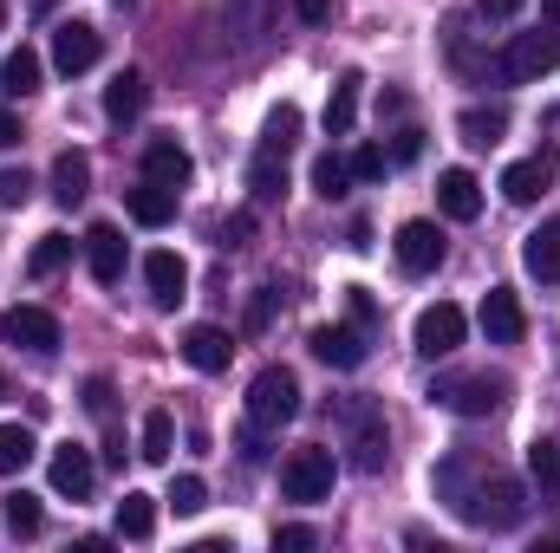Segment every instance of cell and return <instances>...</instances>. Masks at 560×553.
Instances as JSON below:
<instances>
[{
    "mask_svg": "<svg viewBox=\"0 0 560 553\" xmlns=\"http://www.w3.org/2000/svg\"><path fill=\"white\" fill-rule=\"evenodd\" d=\"M85 261H92V280L98 286H118L125 280V235L112 222H92L85 228Z\"/></svg>",
    "mask_w": 560,
    "mask_h": 553,
    "instance_id": "15",
    "label": "cell"
},
{
    "mask_svg": "<svg viewBox=\"0 0 560 553\" xmlns=\"http://www.w3.org/2000/svg\"><path fill=\"white\" fill-rule=\"evenodd\" d=\"M0 398H7V378H0Z\"/></svg>",
    "mask_w": 560,
    "mask_h": 553,
    "instance_id": "50",
    "label": "cell"
},
{
    "mask_svg": "<svg viewBox=\"0 0 560 553\" xmlns=\"http://www.w3.org/2000/svg\"><path fill=\"white\" fill-rule=\"evenodd\" d=\"M33 196V176L26 169H0V209H26Z\"/></svg>",
    "mask_w": 560,
    "mask_h": 553,
    "instance_id": "38",
    "label": "cell"
},
{
    "mask_svg": "<svg viewBox=\"0 0 560 553\" xmlns=\"http://www.w3.org/2000/svg\"><path fill=\"white\" fill-rule=\"evenodd\" d=\"M66 261H72V235H59V228H52V235H39V248H33V261H26V268H33V280H46V274H59Z\"/></svg>",
    "mask_w": 560,
    "mask_h": 553,
    "instance_id": "33",
    "label": "cell"
},
{
    "mask_svg": "<svg viewBox=\"0 0 560 553\" xmlns=\"http://www.w3.org/2000/svg\"><path fill=\"white\" fill-rule=\"evenodd\" d=\"M248 242H255V209H235L222 222V248H248Z\"/></svg>",
    "mask_w": 560,
    "mask_h": 553,
    "instance_id": "40",
    "label": "cell"
},
{
    "mask_svg": "<svg viewBox=\"0 0 560 553\" xmlns=\"http://www.w3.org/2000/svg\"><path fill=\"white\" fill-rule=\"evenodd\" d=\"M359 92H365L359 72H339V79H332V98H326V138H352V125H359Z\"/></svg>",
    "mask_w": 560,
    "mask_h": 553,
    "instance_id": "22",
    "label": "cell"
},
{
    "mask_svg": "<svg viewBox=\"0 0 560 553\" xmlns=\"http://www.w3.org/2000/svg\"><path fill=\"white\" fill-rule=\"evenodd\" d=\"M143 111V72H118L112 85H105V118L112 125H131Z\"/></svg>",
    "mask_w": 560,
    "mask_h": 553,
    "instance_id": "27",
    "label": "cell"
},
{
    "mask_svg": "<svg viewBox=\"0 0 560 553\" xmlns=\"http://www.w3.org/2000/svg\"><path fill=\"white\" fill-rule=\"evenodd\" d=\"M52 7H59V0H33V13H39V20H46V13H52Z\"/></svg>",
    "mask_w": 560,
    "mask_h": 553,
    "instance_id": "49",
    "label": "cell"
},
{
    "mask_svg": "<svg viewBox=\"0 0 560 553\" xmlns=\"http://www.w3.org/2000/svg\"><path fill=\"white\" fill-rule=\"evenodd\" d=\"M522 7H528V0H476V13H482V20H515Z\"/></svg>",
    "mask_w": 560,
    "mask_h": 553,
    "instance_id": "45",
    "label": "cell"
},
{
    "mask_svg": "<svg viewBox=\"0 0 560 553\" xmlns=\"http://www.w3.org/2000/svg\"><path fill=\"white\" fill-rule=\"evenodd\" d=\"M275 306H280L275 286H255V299H248V332H268V326H275Z\"/></svg>",
    "mask_w": 560,
    "mask_h": 553,
    "instance_id": "39",
    "label": "cell"
},
{
    "mask_svg": "<svg viewBox=\"0 0 560 553\" xmlns=\"http://www.w3.org/2000/svg\"><path fill=\"white\" fill-rule=\"evenodd\" d=\"M541 13H548V26H560V0H541Z\"/></svg>",
    "mask_w": 560,
    "mask_h": 553,
    "instance_id": "48",
    "label": "cell"
},
{
    "mask_svg": "<svg viewBox=\"0 0 560 553\" xmlns=\"http://www.w3.org/2000/svg\"><path fill=\"white\" fill-rule=\"evenodd\" d=\"M456 131H463L469 150H495V143L509 138V111H502V105H469V111L456 118Z\"/></svg>",
    "mask_w": 560,
    "mask_h": 553,
    "instance_id": "24",
    "label": "cell"
},
{
    "mask_svg": "<svg viewBox=\"0 0 560 553\" xmlns=\"http://www.w3.org/2000/svg\"><path fill=\"white\" fill-rule=\"evenodd\" d=\"M548 183H555V156H548V150H541V156H522V163H509V169H502V196H509L515 209L541 202V196H548Z\"/></svg>",
    "mask_w": 560,
    "mask_h": 553,
    "instance_id": "14",
    "label": "cell"
},
{
    "mask_svg": "<svg viewBox=\"0 0 560 553\" xmlns=\"http://www.w3.org/2000/svg\"><path fill=\"white\" fill-rule=\"evenodd\" d=\"M313 189H319V196H326V202H339V196H346V189H352V163H346V156H332V150H326V156H319V163H313Z\"/></svg>",
    "mask_w": 560,
    "mask_h": 553,
    "instance_id": "31",
    "label": "cell"
},
{
    "mask_svg": "<svg viewBox=\"0 0 560 553\" xmlns=\"http://www.w3.org/2000/svg\"><path fill=\"white\" fill-rule=\"evenodd\" d=\"M555 66H560V33L555 26L515 33V39L502 46V79H509V85H535V79H548Z\"/></svg>",
    "mask_w": 560,
    "mask_h": 553,
    "instance_id": "6",
    "label": "cell"
},
{
    "mask_svg": "<svg viewBox=\"0 0 560 553\" xmlns=\"http://www.w3.org/2000/svg\"><path fill=\"white\" fill-rule=\"evenodd\" d=\"M293 416H300V378H293L287 365L255 372V385H248V423L280 430V423H293Z\"/></svg>",
    "mask_w": 560,
    "mask_h": 553,
    "instance_id": "5",
    "label": "cell"
},
{
    "mask_svg": "<svg viewBox=\"0 0 560 553\" xmlns=\"http://www.w3.org/2000/svg\"><path fill=\"white\" fill-rule=\"evenodd\" d=\"M293 13H300L306 26H326V20H332V0H293Z\"/></svg>",
    "mask_w": 560,
    "mask_h": 553,
    "instance_id": "44",
    "label": "cell"
},
{
    "mask_svg": "<svg viewBox=\"0 0 560 553\" xmlns=\"http://www.w3.org/2000/svg\"><path fill=\"white\" fill-rule=\"evenodd\" d=\"M46 475H52V495H66V502H92V489H98V462H92V456H85L79 443L52 449Z\"/></svg>",
    "mask_w": 560,
    "mask_h": 553,
    "instance_id": "13",
    "label": "cell"
},
{
    "mask_svg": "<svg viewBox=\"0 0 560 553\" xmlns=\"http://www.w3.org/2000/svg\"><path fill=\"white\" fill-rule=\"evenodd\" d=\"M0 339L20 352H59V313L46 306H7L0 313Z\"/></svg>",
    "mask_w": 560,
    "mask_h": 553,
    "instance_id": "8",
    "label": "cell"
},
{
    "mask_svg": "<svg viewBox=\"0 0 560 553\" xmlns=\"http://www.w3.org/2000/svg\"><path fill=\"white\" fill-rule=\"evenodd\" d=\"M0 92H7V98H33V92H39V52H33V46H20V52L0 59Z\"/></svg>",
    "mask_w": 560,
    "mask_h": 553,
    "instance_id": "26",
    "label": "cell"
},
{
    "mask_svg": "<svg viewBox=\"0 0 560 553\" xmlns=\"http://www.w3.org/2000/svg\"><path fill=\"white\" fill-rule=\"evenodd\" d=\"M313 541H319V534H313V528H300V521H293V528H275V553H306Z\"/></svg>",
    "mask_w": 560,
    "mask_h": 553,
    "instance_id": "41",
    "label": "cell"
},
{
    "mask_svg": "<svg viewBox=\"0 0 560 553\" xmlns=\"http://www.w3.org/2000/svg\"><path fill=\"white\" fill-rule=\"evenodd\" d=\"M98 59H105V33H98L92 20H66V26H52V66H59L66 79L92 72Z\"/></svg>",
    "mask_w": 560,
    "mask_h": 553,
    "instance_id": "7",
    "label": "cell"
},
{
    "mask_svg": "<svg viewBox=\"0 0 560 553\" xmlns=\"http://www.w3.org/2000/svg\"><path fill=\"white\" fill-rule=\"evenodd\" d=\"M385 156H392V163H418V156H423V131H398Z\"/></svg>",
    "mask_w": 560,
    "mask_h": 553,
    "instance_id": "42",
    "label": "cell"
},
{
    "mask_svg": "<svg viewBox=\"0 0 560 553\" xmlns=\"http://www.w3.org/2000/svg\"><path fill=\"white\" fill-rule=\"evenodd\" d=\"M528 475L541 489H560V436H535L528 443Z\"/></svg>",
    "mask_w": 560,
    "mask_h": 553,
    "instance_id": "34",
    "label": "cell"
},
{
    "mask_svg": "<svg viewBox=\"0 0 560 553\" xmlns=\"http://www.w3.org/2000/svg\"><path fill=\"white\" fill-rule=\"evenodd\" d=\"M352 319H359V326H372V319H378V306H372V293H365V286H352Z\"/></svg>",
    "mask_w": 560,
    "mask_h": 553,
    "instance_id": "46",
    "label": "cell"
},
{
    "mask_svg": "<svg viewBox=\"0 0 560 553\" xmlns=\"http://www.w3.org/2000/svg\"><path fill=\"white\" fill-rule=\"evenodd\" d=\"M522 268L535 280H548V286H560V222H541V228L522 242Z\"/></svg>",
    "mask_w": 560,
    "mask_h": 553,
    "instance_id": "23",
    "label": "cell"
},
{
    "mask_svg": "<svg viewBox=\"0 0 560 553\" xmlns=\"http://www.w3.org/2000/svg\"><path fill=\"white\" fill-rule=\"evenodd\" d=\"M26 138V131H20V118H13V111H7V105H0V150H13V143Z\"/></svg>",
    "mask_w": 560,
    "mask_h": 553,
    "instance_id": "47",
    "label": "cell"
},
{
    "mask_svg": "<svg viewBox=\"0 0 560 553\" xmlns=\"http://www.w3.org/2000/svg\"><path fill=\"white\" fill-rule=\"evenodd\" d=\"M7 528H13V541H33L39 528H46V515H39V495H7Z\"/></svg>",
    "mask_w": 560,
    "mask_h": 553,
    "instance_id": "32",
    "label": "cell"
},
{
    "mask_svg": "<svg viewBox=\"0 0 560 553\" xmlns=\"http://www.w3.org/2000/svg\"><path fill=\"white\" fill-rule=\"evenodd\" d=\"M163 502H170L176 515H202V508H209V482H202V475H176Z\"/></svg>",
    "mask_w": 560,
    "mask_h": 553,
    "instance_id": "36",
    "label": "cell"
},
{
    "mask_svg": "<svg viewBox=\"0 0 560 553\" xmlns=\"http://www.w3.org/2000/svg\"><path fill=\"white\" fill-rule=\"evenodd\" d=\"M189 169H196V163H189V150H183L176 138H150V143H143V176H150V183L183 189V183H189Z\"/></svg>",
    "mask_w": 560,
    "mask_h": 553,
    "instance_id": "20",
    "label": "cell"
},
{
    "mask_svg": "<svg viewBox=\"0 0 560 553\" xmlns=\"http://www.w3.org/2000/svg\"><path fill=\"white\" fill-rule=\"evenodd\" d=\"M482 332H489V345H522L528 313H522V293L515 286H489L482 293Z\"/></svg>",
    "mask_w": 560,
    "mask_h": 553,
    "instance_id": "12",
    "label": "cell"
},
{
    "mask_svg": "<svg viewBox=\"0 0 560 553\" xmlns=\"http://www.w3.org/2000/svg\"><path fill=\"white\" fill-rule=\"evenodd\" d=\"M430 489H436V502H450L456 521H469V528H482V534H509V528L528 521V489H522L515 475H502V469H476L469 456L436 462Z\"/></svg>",
    "mask_w": 560,
    "mask_h": 553,
    "instance_id": "1",
    "label": "cell"
},
{
    "mask_svg": "<svg viewBox=\"0 0 560 553\" xmlns=\"http://www.w3.org/2000/svg\"><path fill=\"white\" fill-rule=\"evenodd\" d=\"M33 456H39L33 430H26V423H0V475H20Z\"/></svg>",
    "mask_w": 560,
    "mask_h": 553,
    "instance_id": "30",
    "label": "cell"
},
{
    "mask_svg": "<svg viewBox=\"0 0 560 553\" xmlns=\"http://www.w3.org/2000/svg\"><path fill=\"white\" fill-rule=\"evenodd\" d=\"M436 411H456V416H495L509 404V378H495V372H469V378H430V391H423Z\"/></svg>",
    "mask_w": 560,
    "mask_h": 553,
    "instance_id": "3",
    "label": "cell"
},
{
    "mask_svg": "<svg viewBox=\"0 0 560 553\" xmlns=\"http://www.w3.org/2000/svg\"><path fill=\"white\" fill-rule=\"evenodd\" d=\"M170 449H176V416L150 411L143 416V436H138V456L143 462H170Z\"/></svg>",
    "mask_w": 560,
    "mask_h": 553,
    "instance_id": "29",
    "label": "cell"
},
{
    "mask_svg": "<svg viewBox=\"0 0 560 553\" xmlns=\"http://www.w3.org/2000/svg\"><path fill=\"white\" fill-rule=\"evenodd\" d=\"M125 215H131L138 228H170V222H176V189H163V183L143 176L138 189H125Z\"/></svg>",
    "mask_w": 560,
    "mask_h": 553,
    "instance_id": "18",
    "label": "cell"
},
{
    "mask_svg": "<svg viewBox=\"0 0 560 553\" xmlns=\"http://www.w3.org/2000/svg\"><path fill=\"white\" fill-rule=\"evenodd\" d=\"M463 332H469V319H463V306H450V299H436V306H423L418 326H411V339H418L423 358H450L456 345H463Z\"/></svg>",
    "mask_w": 560,
    "mask_h": 553,
    "instance_id": "9",
    "label": "cell"
},
{
    "mask_svg": "<svg viewBox=\"0 0 560 553\" xmlns=\"http://www.w3.org/2000/svg\"><path fill=\"white\" fill-rule=\"evenodd\" d=\"M436 209H443L450 222H476V215H482V183H476V169H443V176H436Z\"/></svg>",
    "mask_w": 560,
    "mask_h": 553,
    "instance_id": "16",
    "label": "cell"
},
{
    "mask_svg": "<svg viewBox=\"0 0 560 553\" xmlns=\"http://www.w3.org/2000/svg\"><path fill=\"white\" fill-rule=\"evenodd\" d=\"M183 358H189L196 372H229L235 345H229V332H222V326H189V332H183Z\"/></svg>",
    "mask_w": 560,
    "mask_h": 553,
    "instance_id": "21",
    "label": "cell"
},
{
    "mask_svg": "<svg viewBox=\"0 0 560 553\" xmlns=\"http://www.w3.org/2000/svg\"><path fill=\"white\" fill-rule=\"evenodd\" d=\"M0 20H7V7H0Z\"/></svg>",
    "mask_w": 560,
    "mask_h": 553,
    "instance_id": "51",
    "label": "cell"
},
{
    "mask_svg": "<svg viewBox=\"0 0 560 553\" xmlns=\"http://www.w3.org/2000/svg\"><path fill=\"white\" fill-rule=\"evenodd\" d=\"M85 411L112 416V378H92V385H85Z\"/></svg>",
    "mask_w": 560,
    "mask_h": 553,
    "instance_id": "43",
    "label": "cell"
},
{
    "mask_svg": "<svg viewBox=\"0 0 560 553\" xmlns=\"http://www.w3.org/2000/svg\"><path fill=\"white\" fill-rule=\"evenodd\" d=\"M143 286H150L156 306H176V299L189 293V268H183V255H170V248L143 255Z\"/></svg>",
    "mask_w": 560,
    "mask_h": 553,
    "instance_id": "19",
    "label": "cell"
},
{
    "mask_svg": "<svg viewBox=\"0 0 560 553\" xmlns=\"http://www.w3.org/2000/svg\"><path fill=\"white\" fill-rule=\"evenodd\" d=\"M118 534H125V541H150V534H156V495H138V489H131V495L118 502Z\"/></svg>",
    "mask_w": 560,
    "mask_h": 553,
    "instance_id": "28",
    "label": "cell"
},
{
    "mask_svg": "<svg viewBox=\"0 0 560 553\" xmlns=\"http://www.w3.org/2000/svg\"><path fill=\"white\" fill-rule=\"evenodd\" d=\"M280 495L300 502V508L326 502V495H332V449H319V443L287 449V462H280Z\"/></svg>",
    "mask_w": 560,
    "mask_h": 553,
    "instance_id": "4",
    "label": "cell"
},
{
    "mask_svg": "<svg viewBox=\"0 0 560 553\" xmlns=\"http://www.w3.org/2000/svg\"><path fill=\"white\" fill-rule=\"evenodd\" d=\"M346 163H352V183H385V169H392V156H385L378 143H359Z\"/></svg>",
    "mask_w": 560,
    "mask_h": 553,
    "instance_id": "37",
    "label": "cell"
},
{
    "mask_svg": "<svg viewBox=\"0 0 560 553\" xmlns=\"http://www.w3.org/2000/svg\"><path fill=\"white\" fill-rule=\"evenodd\" d=\"M248 189H255V202H280L287 196V150H255V163H248Z\"/></svg>",
    "mask_w": 560,
    "mask_h": 553,
    "instance_id": "25",
    "label": "cell"
},
{
    "mask_svg": "<svg viewBox=\"0 0 560 553\" xmlns=\"http://www.w3.org/2000/svg\"><path fill=\"white\" fill-rule=\"evenodd\" d=\"M306 352L332 372H359L365 365V326H313L306 332Z\"/></svg>",
    "mask_w": 560,
    "mask_h": 553,
    "instance_id": "11",
    "label": "cell"
},
{
    "mask_svg": "<svg viewBox=\"0 0 560 553\" xmlns=\"http://www.w3.org/2000/svg\"><path fill=\"white\" fill-rule=\"evenodd\" d=\"M392 255H398V268L411 280L436 274V268H443V235H436V222H405V228L392 235Z\"/></svg>",
    "mask_w": 560,
    "mask_h": 553,
    "instance_id": "10",
    "label": "cell"
},
{
    "mask_svg": "<svg viewBox=\"0 0 560 553\" xmlns=\"http://www.w3.org/2000/svg\"><path fill=\"white\" fill-rule=\"evenodd\" d=\"M92 196V156L85 150H59L52 156V202L59 209H79Z\"/></svg>",
    "mask_w": 560,
    "mask_h": 553,
    "instance_id": "17",
    "label": "cell"
},
{
    "mask_svg": "<svg viewBox=\"0 0 560 553\" xmlns=\"http://www.w3.org/2000/svg\"><path fill=\"white\" fill-rule=\"evenodd\" d=\"M332 423L346 430V449H352V469L359 475H378L392 462V436H385V411L372 398H339L332 404Z\"/></svg>",
    "mask_w": 560,
    "mask_h": 553,
    "instance_id": "2",
    "label": "cell"
},
{
    "mask_svg": "<svg viewBox=\"0 0 560 553\" xmlns=\"http://www.w3.org/2000/svg\"><path fill=\"white\" fill-rule=\"evenodd\" d=\"M261 143H268V150H293V143H300V105H275L268 125H261Z\"/></svg>",
    "mask_w": 560,
    "mask_h": 553,
    "instance_id": "35",
    "label": "cell"
}]
</instances>
